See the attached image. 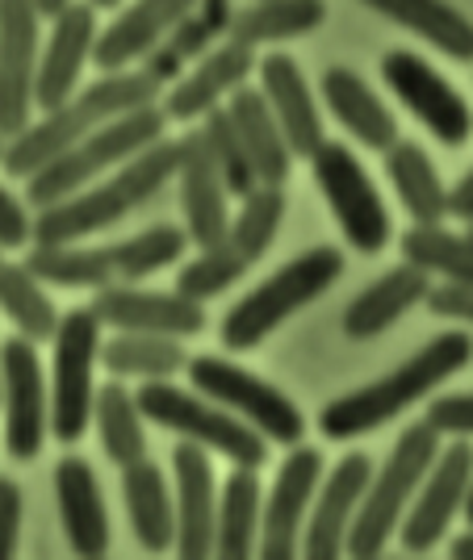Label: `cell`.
<instances>
[{
	"instance_id": "cell-1",
	"label": "cell",
	"mask_w": 473,
	"mask_h": 560,
	"mask_svg": "<svg viewBox=\"0 0 473 560\" xmlns=\"http://www.w3.org/2000/svg\"><path fill=\"white\" fill-rule=\"evenodd\" d=\"M473 360V335L470 330H445L436 339H427L415 355H406L394 373L378 376L373 385L356 389L327 401L319 410V431L344 444V440H360L369 431H378L385 422H394L415 401H424L431 389H440L449 376H457Z\"/></svg>"
},
{
	"instance_id": "cell-2",
	"label": "cell",
	"mask_w": 473,
	"mask_h": 560,
	"mask_svg": "<svg viewBox=\"0 0 473 560\" xmlns=\"http://www.w3.org/2000/svg\"><path fill=\"white\" fill-rule=\"evenodd\" d=\"M176 164H181V139H155L139 155L118 164L114 176L93 180L55 206H43L34 218V243H80L96 231H109L126 213L139 210L142 201H151L176 176Z\"/></svg>"
},
{
	"instance_id": "cell-3",
	"label": "cell",
	"mask_w": 473,
	"mask_h": 560,
	"mask_svg": "<svg viewBox=\"0 0 473 560\" xmlns=\"http://www.w3.org/2000/svg\"><path fill=\"white\" fill-rule=\"evenodd\" d=\"M160 93V84L147 75V71H105L96 84L71 93L64 105H55L43 114V121H30L22 135H13L4 155H0V167L18 180H30L43 164H50L55 155H64L68 147L93 135L96 126H105L109 117L130 114L139 105H151Z\"/></svg>"
},
{
	"instance_id": "cell-4",
	"label": "cell",
	"mask_w": 473,
	"mask_h": 560,
	"mask_svg": "<svg viewBox=\"0 0 473 560\" xmlns=\"http://www.w3.org/2000/svg\"><path fill=\"white\" fill-rule=\"evenodd\" d=\"M339 277H344V252L339 247L323 243V247L298 252L285 268H277L273 277H264L247 298H239L227 310V318L218 327L222 348L227 351L261 348L273 330L285 327L310 302H319Z\"/></svg>"
},
{
	"instance_id": "cell-5",
	"label": "cell",
	"mask_w": 473,
	"mask_h": 560,
	"mask_svg": "<svg viewBox=\"0 0 473 560\" xmlns=\"http://www.w3.org/2000/svg\"><path fill=\"white\" fill-rule=\"evenodd\" d=\"M164 126H168V114L155 101L130 109V114L109 117L105 126H96L93 135H84L76 147H68L64 155H55L50 164H43L25 180V185H30L25 188L30 206L43 210V206H55V201H64L71 192L89 188L93 180H101L109 167L126 164L130 155H139L142 147L164 139Z\"/></svg>"
},
{
	"instance_id": "cell-6",
	"label": "cell",
	"mask_w": 473,
	"mask_h": 560,
	"mask_svg": "<svg viewBox=\"0 0 473 560\" xmlns=\"http://www.w3.org/2000/svg\"><path fill=\"white\" fill-rule=\"evenodd\" d=\"M440 456V431L431 422H411L394 452L385 456V465L373 468L369 477V490L360 498V511H356L353 527L344 536V552L356 560L381 557V548L390 544V536L399 532L411 498L419 490V481L427 477L431 460Z\"/></svg>"
},
{
	"instance_id": "cell-7",
	"label": "cell",
	"mask_w": 473,
	"mask_h": 560,
	"mask_svg": "<svg viewBox=\"0 0 473 560\" xmlns=\"http://www.w3.org/2000/svg\"><path fill=\"white\" fill-rule=\"evenodd\" d=\"M139 410L147 422L164 427L172 435L201 444L206 452L227 456L239 468H264L268 460V440L252 422H243L239 415H231L227 406L210 401L206 394H189V389H176L172 381H142Z\"/></svg>"
},
{
	"instance_id": "cell-8",
	"label": "cell",
	"mask_w": 473,
	"mask_h": 560,
	"mask_svg": "<svg viewBox=\"0 0 473 560\" xmlns=\"http://www.w3.org/2000/svg\"><path fill=\"white\" fill-rule=\"evenodd\" d=\"M55 369H50V435L76 444L93 422V369L101 364V318L93 305H76L59 318L50 335Z\"/></svg>"
},
{
	"instance_id": "cell-9",
	"label": "cell",
	"mask_w": 473,
	"mask_h": 560,
	"mask_svg": "<svg viewBox=\"0 0 473 560\" xmlns=\"http://www.w3.org/2000/svg\"><path fill=\"white\" fill-rule=\"evenodd\" d=\"M185 373H189V385L197 394H206L210 401L227 406L243 422H252L268 444L293 447L307 440V419L293 406V397L281 394L277 385H268L264 376L247 373V369H239V364L222 360V355H210V351L206 355H189Z\"/></svg>"
},
{
	"instance_id": "cell-10",
	"label": "cell",
	"mask_w": 473,
	"mask_h": 560,
	"mask_svg": "<svg viewBox=\"0 0 473 560\" xmlns=\"http://www.w3.org/2000/svg\"><path fill=\"white\" fill-rule=\"evenodd\" d=\"M314 172V185L323 188L327 206L335 213V226L344 231L348 247L360 256H378L390 243V210L381 201V192L373 188L365 164L356 160L344 142H319V151L307 160Z\"/></svg>"
},
{
	"instance_id": "cell-11",
	"label": "cell",
	"mask_w": 473,
	"mask_h": 560,
	"mask_svg": "<svg viewBox=\"0 0 473 560\" xmlns=\"http://www.w3.org/2000/svg\"><path fill=\"white\" fill-rule=\"evenodd\" d=\"M381 80L399 96V105L411 109L427 126V135L445 147H465L473 135L470 101L457 93V84L445 80L440 71L415 50H390L381 59Z\"/></svg>"
},
{
	"instance_id": "cell-12",
	"label": "cell",
	"mask_w": 473,
	"mask_h": 560,
	"mask_svg": "<svg viewBox=\"0 0 473 560\" xmlns=\"http://www.w3.org/2000/svg\"><path fill=\"white\" fill-rule=\"evenodd\" d=\"M0 410H4V447L13 460H34L50 431V389L43 385L38 343L13 335L0 348Z\"/></svg>"
},
{
	"instance_id": "cell-13",
	"label": "cell",
	"mask_w": 473,
	"mask_h": 560,
	"mask_svg": "<svg viewBox=\"0 0 473 560\" xmlns=\"http://www.w3.org/2000/svg\"><path fill=\"white\" fill-rule=\"evenodd\" d=\"M473 477V444L470 440H452L449 447H440V456L431 460L427 477L415 490V502L406 506L403 523H399V539L411 557H424L431 552L449 523L465 506V490H470Z\"/></svg>"
},
{
	"instance_id": "cell-14",
	"label": "cell",
	"mask_w": 473,
	"mask_h": 560,
	"mask_svg": "<svg viewBox=\"0 0 473 560\" xmlns=\"http://www.w3.org/2000/svg\"><path fill=\"white\" fill-rule=\"evenodd\" d=\"M323 481V452L307 444H293V452L277 468L273 490L264 493L261 511V539L256 552L268 560H289L302 548V527H307L310 502Z\"/></svg>"
},
{
	"instance_id": "cell-15",
	"label": "cell",
	"mask_w": 473,
	"mask_h": 560,
	"mask_svg": "<svg viewBox=\"0 0 473 560\" xmlns=\"http://www.w3.org/2000/svg\"><path fill=\"white\" fill-rule=\"evenodd\" d=\"M38 22L34 0H0V139L22 135L34 121Z\"/></svg>"
},
{
	"instance_id": "cell-16",
	"label": "cell",
	"mask_w": 473,
	"mask_h": 560,
	"mask_svg": "<svg viewBox=\"0 0 473 560\" xmlns=\"http://www.w3.org/2000/svg\"><path fill=\"white\" fill-rule=\"evenodd\" d=\"M93 314L101 318V327L147 330V335H172V339H193L206 330V305L201 302H193L185 293L135 289L126 280L96 289Z\"/></svg>"
},
{
	"instance_id": "cell-17",
	"label": "cell",
	"mask_w": 473,
	"mask_h": 560,
	"mask_svg": "<svg viewBox=\"0 0 473 560\" xmlns=\"http://www.w3.org/2000/svg\"><path fill=\"white\" fill-rule=\"evenodd\" d=\"M96 9L89 0H68L55 25H50V38L43 55H38V75H34V105L47 114L55 105H64L76 84H80V71L93 59L96 47Z\"/></svg>"
},
{
	"instance_id": "cell-18",
	"label": "cell",
	"mask_w": 473,
	"mask_h": 560,
	"mask_svg": "<svg viewBox=\"0 0 473 560\" xmlns=\"http://www.w3.org/2000/svg\"><path fill=\"white\" fill-rule=\"evenodd\" d=\"M373 460L369 452H348L339 465L319 481V493L310 502V523L302 527V548L314 560H332L344 552V536L353 527L360 498L369 490Z\"/></svg>"
},
{
	"instance_id": "cell-19",
	"label": "cell",
	"mask_w": 473,
	"mask_h": 560,
	"mask_svg": "<svg viewBox=\"0 0 473 560\" xmlns=\"http://www.w3.org/2000/svg\"><path fill=\"white\" fill-rule=\"evenodd\" d=\"M256 71V55L235 38H222L214 50H206L172 89L164 93L168 121H201L214 105H222V96H231L239 84H247V75Z\"/></svg>"
},
{
	"instance_id": "cell-20",
	"label": "cell",
	"mask_w": 473,
	"mask_h": 560,
	"mask_svg": "<svg viewBox=\"0 0 473 560\" xmlns=\"http://www.w3.org/2000/svg\"><path fill=\"white\" fill-rule=\"evenodd\" d=\"M176 180H181V210H185V234H189V243L210 247L218 238H227V226H231V192H227L218 167H214L210 147L201 139V130L181 135Z\"/></svg>"
},
{
	"instance_id": "cell-21",
	"label": "cell",
	"mask_w": 473,
	"mask_h": 560,
	"mask_svg": "<svg viewBox=\"0 0 473 560\" xmlns=\"http://www.w3.org/2000/svg\"><path fill=\"white\" fill-rule=\"evenodd\" d=\"M176 477V552L181 557H210L214 552V518H218V486H214L210 452L201 444H176L172 452Z\"/></svg>"
},
{
	"instance_id": "cell-22",
	"label": "cell",
	"mask_w": 473,
	"mask_h": 560,
	"mask_svg": "<svg viewBox=\"0 0 473 560\" xmlns=\"http://www.w3.org/2000/svg\"><path fill=\"white\" fill-rule=\"evenodd\" d=\"M256 71H261V93L277 117V126H281L293 160H310L327 135H323V114L310 96V84L298 68V59L277 50V55H264Z\"/></svg>"
},
{
	"instance_id": "cell-23",
	"label": "cell",
	"mask_w": 473,
	"mask_h": 560,
	"mask_svg": "<svg viewBox=\"0 0 473 560\" xmlns=\"http://www.w3.org/2000/svg\"><path fill=\"white\" fill-rule=\"evenodd\" d=\"M55 498H59V518L76 557H105L109 552V511L101 498L93 465L84 456H64L55 465Z\"/></svg>"
},
{
	"instance_id": "cell-24",
	"label": "cell",
	"mask_w": 473,
	"mask_h": 560,
	"mask_svg": "<svg viewBox=\"0 0 473 560\" xmlns=\"http://www.w3.org/2000/svg\"><path fill=\"white\" fill-rule=\"evenodd\" d=\"M197 0H135L122 9L118 22H109L96 34L93 63L101 71H126L139 63L147 50H155L168 38V30L189 13Z\"/></svg>"
},
{
	"instance_id": "cell-25",
	"label": "cell",
	"mask_w": 473,
	"mask_h": 560,
	"mask_svg": "<svg viewBox=\"0 0 473 560\" xmlns=\"http://www.w3.org/2000/svg\"><path fill=\"white\" fill-rule=\"evenodd\" d=\"M319 89H323L327 114H332L360 147H369V151H390V147L399 142V117L390 114V105H385L353 68H339V63L327 68L323 80H319Z\"/></svg>"
},
{
	"instance_id": "cell-26",
	"label": "cell",
	"mask_w": 473,
	"mask_h": 560,
	"mask_svg": "<svg viewBox=\"0 0 473 560\" xmlns=\"http://www.w3.org/2000/svg\"><path fill=\"white\" fill-rule=\"evenodd\" d=\"M431 289V277L415 264H399L373 284H365L344 310V335L348 339H378L381 330H390L403 318L411 305H419Z\"/></svg>"
},
{
	"instance_id": "cell-27",
	"label": "cell",
	"mask_w": 473,
	"mask_h": 560,
	"mask_svg": "<svg viewBox=\"0 0 473 560\" xmlns=\"http://www.w3.org/2000/svg\"><path fill=\"white\" fill-rule=\"evenodd\" d=\"M122 498H126V514L130 527L147 552H168L176 544V502L168 490V477L160 465H151L147 456L135 465L122 468Z\"/></svg>"
},
{
	"instance_id": "cell-28",
	"label": "cell",
	"mask_w": 473,
	"mask_h": 560,
	"mask_svg": "<svg viewBox=\"0 0 473 560\" xmlns=\"http://www.w3.org/2000/svg\"><path fill=\"white\" fill-rule=\"evenodd\" d=\"M227 114L235 117L239 139H243V151L252 160V172L261 185H285L289 180V167H293V151L285 142L277 117L268 109L261 89H247L239 84L235 93L227 96Z\"/></svg>"
},
{
	"instance_id": "cell-29",
	"label": "cell",
	"mask_w": 473,
	"mask_h": 560,
	"mask_svg": "<svg viewBox=\"0 0 473 560\" xmlns=\"http://www.w3.org/2000/svg\"><path fill=\"white\" fill-rule=\"evenodd\" d=\"M457 63H473V22L449 0H360Z\"/></svg>"
},
{
	"instance_id": "cell-30",
	"label": "cell",
	"mask_w": 473,
	"mask_h": 560,
	"mask_svg": "<svg viewBox=\"0 0 473 560\" xmlns=\"http://www.w3.org/2000/svg\"><path fill=\"white\" fill-rule=\"evenodd\" d=\"M264 486L256 468H231L227 486L218 490V518H214V557L243 560L256 552L261 539Z\"/></svg>"
},
{
	"instance_id": "cell-31",
	"label": "cell",
	"mask_w": 473,
	"mask_h": 560,
	"mask_svg": "<svg viewBox=\"0 0 473 560\" xmlns=\"http://www.w3.org/2000/svg\"><path fill=\"white\" fill-rule=\"evenodd\" d=\"M323 22H327V0H252V4L235 9L227 38L252 50L277 47L289 38L314 34Z\"/></svg>"
},
{
	"instance_id": "cell-32",
	"label": "cell",
	"mask_w": 473,
	"mask_h": 560,
	"mask_svg": "<svg viewBox=\"0 0 473 560\" xmlns=\"http://www.w3.org/2000/svg\"><path fill=\"white\" fill-rule=\"evenodd\" d=\"M385 155V180L394 185L411 222H445L449 218V188L419 142L399 139Z\"/></svg>"
},
{
	"instance_id": "cell-33",
	"label": "cell",
	"mask_w": 473,
	"mask_h": 560,
	"mask_svg": "<svg viewBox=\"0 0 473 560\" xmlns=\"http://www.w3.org/2000/svg\"><path fill=\"white\" fill-rule=\"evenodd\" d=\"M101 364L114 376H139V381H172L189 364V351L172 335H147V330H118L101 343Z\"/></svg>"
},
{
	"instance_id": "cell-34",
	"label": "cell",
	"mask_w": 473,
	"mask_h": 560,
	"mask_svg": "<svg viewBox=\"0 0 473 560\" xmlns=\"http://www.w3.org/2000/svg\"><path fill=\"white\" fill-rule=\"evenodd\" d=\"M93 422H96V435H101V447L105 456L114 460L118 468L135 465L147 456V431H142V410H139V397L130 389H122L118 381L101 385L93 397Z\"/></svg>"
},
{
	"instance_id": "cell-35",
	"label": "cell",
	"mask_w": 473,
	"mask_h": 560,
	"mask_svg": "<svg viewBox=\"0 0 473 560\" xmlns=\"http://www.w3.org/2000/svg\"><path fill=\"white\" fill-rule=\"evenodd\" d=\"M25 268L43 284L59 289H101L114 284V259L109 247H80V243H34Z\"/></svg>"
},
{
	"instance_id": "cell-36",
	"label": "cell",
	"mask_w": 473,
	"mask_h": 560,
	"mask_svg": "<svg viewBox=\"0 0 473 560\" xmlns=\"http://www.w3.org/2000/svg\"><path fill=\"white\" fill-rule=\"evenodd\" d=\"M406 264L424 268L427 277H445L473 284V234H452L440 222H415L411 231L399 238Z\"/></svg>"
},
{
	"instance_id": "cell-37",
	"label": "cell",
	"mask_w": 473,
	"mask_h": 560,
	"mask_svg": "<svg viewBox=\"0 0 473 560\" xmlns=\"http://www.w3.org/2000/svg\"><path fill=\"white\" fill-rule=\"evenodd\" d=\"M0 314L18 327V335L34 339V343L50 339L59 327V314H55V302L47 298L43 280L25 264H4V259H0Z\"/></svg>"
},
{
	"instance_id": "cell-38",
	"label": "cell",
	"mask_w": 473,
	"mask_h": 560,
	"mask_svg": "<svg viewBox=\"0 0 473 560\" xmlns=\"http://www.w3.org/2000/svg\"><path fill=\"white\" fill-rule=\"evenodd\" d=\"M189 252V234L185 226H172V222H160V226H147V231L130 234L109 247V259H114V280H147L155 272L172 268L176 259Z\"/></svg>"
},
{
	"instance_id": "cell-39",
	"label": "cell",
	"mask_w": 473,
	"mask_h": 560,
	"mask_svg": "<svg viewBox=\"0 0 473 560\" xmlns=\"http://www.w3.org/2000/svg\"><path fill=\"white\" fill-rule=\"evenodd\" d=\"M239 201H243V206H239V213H231L227 238H231L239 252L256 264V259L273 247L277 231H281L285 192H281V185H256L247 197H239Z\"/></svg>"
},
{
	"instance_id": "cell-40",
	"label": "cell",
	"mask_w": 473,
	"mask_h": 560,
	"mask_svg": "<svg viewBox=\"0 0 473 560\" xmlns=\"http://www.w3.org/2000/svg\"><path fill=\"white\" fill-rule=\"evenodd\" d=\"M252 268V259L239 252L231 238H218L210 247H201V256H193L181 272H176V293H185L193 302H210L218 293H227L243 272Z\"/></svg>"
},
{
	"instance_id": "cell-41",
	"label": "cell",
	"mask_w": 473,
	"mask_h": 560,
	"mask_svg": "<svg viewBox=\"0 0 473 560\" xmlns=\"http://www.w3.org/2000/svg\"><path fill=\"white\" fill-rule=\"evenodd\" d=\"M197 130H201V139H206V147H210V160H214V167H218V176H222V185H227L231 197H247L252 188L261 185L256 172H252L247 151H243L235 117L227 114V105H214L210 114L201 117Z\"/></svg>"
},
{
	"instance_id": "cell-42",
	"label": "cell",
	"mask_w": 473,
	"mask_h": 560,
	"mask_svg": "<svg viewBox=\"0 0 473 560\" xmlns=\"http://www.w3.org/2000/svg\"><path fill=\"white\" fill-rule=\"evenodd\" d=\"M231 18H235L231 0H197L189 13L168 30L164 47L176 50L185 63H197L206 50H214L231 34Z\"/></svg>"
},
{
	"instance_id": "cell-43",
	"label": "cell",
	"mask_w": 473,
	"mask_h": 560,
	"mask_svg": "<svg viewBox=\"0 0 473 560\" xmlns=\"http://www.w3.org/2000/svg\"><path fill=\"white\" fill-rule=\"evenodd\" d=\"M440 435H452V440H473V394H445L427 401L424 415Z\"/></svg>"
},
{
	"instance_id": "cell-44",
	"label": "cell",
	"mask_w": 473,
	"mask_h": 560,
	"mask_svg": "<svg viewBox=\"0 0 473 560\" xmlns=\"http://www.w3.org/2000/svg\"><path fill=\"white\" fill-rule=\"evenodd\" d=\"M424 302L436 318H449V323H473V284H461V280L431 284Z\"/></svg>"
},
{
	"instance_id": "cell-45",
	"label": "cell",
	"mask_w": 473,
	"mask_h": 560,
	"mask_svg": "<svg viewBox=\"0 0 473 560\" xmlns=\"http://www.w3.org/2000/svg\"><path fill=\"white\" fill-rule=\"evenodd\" d=\"M34 238V218L22 201L0 185V252H18Z\"/></svg>"
},
{
	"instance_id": "cell-46",
	"label": "cell",
	"mask_w": 473,
	"mask_h": 560,
	"mask_svg": "<svg viewBox=\"0 0 473 560\" xmlns=\"http://www.w3.org/2000/svg\"><path fill=\"white\" fill-rule=\"evenodd\" d=\"M18 536H22V490L18 481L0 477V560L18 552Z\"/></svg>"
},
{
	"instance_id": "cell-47",
	"label": "cell",
	"mask_w": 473,
	"mask_h": 560,
	"mask_svg": "<svg viewBox=\"0 0 473 560\" xmlns=\"http://www.w3.org/2000/svg\"><path fill=\"white\" fill-rule=\"evenodd\" d=\"M139 63H142V71H147V75L160 84V89H172V84L185 75V59H181L172 47H164V43H160L155 50H147Z\"/></svg>"
},
{
	"instance_id": "cell-48",
	"label": "cell",
	"mask_w": 473,
	"mask_h": 560,
	"mask_svg": "<svg viewBox=\"0 0 473 560\" xmlns=\"http://www.w3.org/2000/svg\"><path fill=\"white\" fill-rule=\"evenodd\" d=\"M449 218H461V222H473V167L449 188Z\"/></svg>"
},
{
	"instance_id": "cell-49",
	"label": "cell",
	"mask_w": 473,
	"mask_h": 560,
	"mask_svg": "<svg viewBox=\"0 0 473 560\" xmlns=\"http://www.w3.org/2000/svg\"><path fill=\"white\" fill-rule=\"evenodd\" d=\"M449 552H452V560H473V527L465 532V536H457L449 544Z\"/></svg>"
},
{
	"instance_id": "cell-50",
	"label": "cell",
	"mask_w": 473,
	"mask_h": 560,
	"mask_svg": "<svg viewBox=\"0 0 473 560\" xmlns=\"http://www.w3.org/2000/svg\"><path fill=\"white\" fill-rule=\"evenodd\" d=\"M64 4H68V0H34V9H38L43 18H55V13L64 9Z\"/></svg>"
},
{
	"instance_id": "cell-51",
	"label": "cell",
	"mask_w": 473,
	"mask_h": 560,
	"mask_svg": "<svg viewBox=\"0 0 473 560\" xmlns=\"http://www.w3.org/2000/svg\"><path fill=\"white\" fill-rule=\"evenodd\" d=\"M461 514H465V523L473 527V477H470V490H465V506H461Z\"/></svg>"
},
{
	"instance_id": "cell-52",
	"label": "cell",
	"mask_w": 473,
	"mask_h": 560,
	"mask_svg": "<svg viewBox=\"0 0 473 560\" xmlns=\"http://www.w3.org/2000/svg\"><path fill=\"white\" fill-rule=\"evenodd\" d=\"M89 4H93V9H118L122 0H89Z\"/></svg>"
},
{
	"instance_id": "cell-53",
	"label": "cell",
	"mask_w": 473,
	"mask_h": 560,
	"mask_svg": "<svg viewBox=\"0 0 473 560\" xmlns=\"http://www.w3.org/2000/svg\"><path fill=\"white\" fill-rule=\"evenodd\" d=\"M0 155H4V139H0Z\"/></svg>"
},
{
	"instance_id": "cell-54",
	"label": "cell",
	"mask_w": 473,
	"mask_h": 560,
	"mask_svg": "<svg viewBox=\"0 0 473 560\" xmlns=\"http://www.w3.org/2000/svg\"><path fill=\"white\" fill-rule=\"evenodd\" d=\"M465 226H470V234H473V222H465Z\"/></svg>"
}]
</instances>
